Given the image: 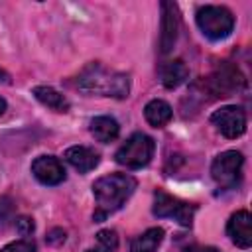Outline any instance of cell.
I'll return each mask as SVG.
<instances>
[{
	"mask_svg": "<svg viewBox=\"0 0 252 252\" xmlns=\"http://www.w3.org/2000/svg\"><path fill=\"white\" fill-rule=\"evenodd\" d=\"M33 228H35V224H33V220L30 217H18L16 219V230L22 236H30L33 232Z\"/></svg>",
	"mask_w": 252,
	"mask_h": 252,
	"instance_id": "obj_21",
	"label": "cell"
},
{
	"mask_svg": "<svg viewBox=\"0 0 252 252\" xmlns=\"http://www.w3.org/2000/svg\"><path fill=\"white\" fill-rule=\"evenodd\" d=\"M118 132H120V126L112 116H94L91 120V134L102 144L116 140Z\"/></svg>",
	"mask_w": 252,
	"mask_h": 252,
	"instance_id": "obj_14",
	"label": "cell"
},
{
	"mask_svg": "<svg viewBox=\"0 0 252 252\" xmlns=\"http://www.w3.org/2000/svg\"><path fill=\"white\" fill-rule=\"evenodd\" d=\"M33 177L43 185H59L65 181V167L55 156H39L32 161Z\"/></svg>",
	"mask_w": 252,
	"mask_h": 252,
	"instance_id": "obj_10",
	"label": "cell"
},
{
	"mask_svg": "<svg viewBox=\"0 0 252 252\" xmlns=\"http://www.w3.org/2000/svg\"><path fill=\"white\" fill-rule=\"evenodd\" d=\"M195 20L201 33L213 41L228 37L234 30V16L224 6H201L197 10Z\"/></svg>",
	"mask_w": 252,
	"mask_h": 252,
	"instance_id": "obj_3",
	"label": "cell"
},
{
	"mask_svg": "<svg viewBox=\"0 0 252 252\" xmlns=\"http://www.w3.org/2000/svg\"><path fill=\"white\" fill-rule=\"evenodd\" d=\"M144 116H146V120H148L154 128H161V126H165V124L171 120L173 112H171V106H169L165 100L154 98V100H150V102L144 106Z\"/></svg>",
	"mask_w": 252,
	"mask_h": 252,
	"instance_id": "obj_16",
	"label": "cell"
},
{
	"mask_svg": "<svg viewBox=\"0 0 252 252\" xmlns=\"http://www.w3.org/2000/svg\"><path fill=\"white\" fill-rule=\"evenodd\" d=\"M77 89L85 93H94L102 96H114V98H126L130 93V77L126 73L108 71L100 63H89L75 81Z\"/></svg>",
	"mask_w": 252,
	"mask_h": 252,
	"instance_id": "obj_2",
	"label": "cell"
},
{
	"mask_svg": "<svg viewBox=\"0 0 252 252\" xmlns=\"http://www.w3.org/2000/svg\"><path fill=\"white\" fill-rule=\"evenodd\" d=\"M242 163H244V158H242L240 152H236V150H226V152L219 154V156L213 159L211 175H213V179H215L220 187L232 189V187H236L238 181H240Z\"/></svg>",
	"mask_w": 252,
	"mask_h": 252,
	"instance_id": "obj_7",
	"label": "cell"
},
{
	"mask_svg": "<svg viewBox=\"0 0 252 252\" xmlns=\"http://www.w3.org/2000/svg\"><path fill=\"white\" fill-rule=\"evenodd\" d=\"M0 252H35V242L30 238H22L6 244L4 248H0Z\"/></svg>",
	"mask_w": 252,
	"mask_h": 252,
	"instance_id": "obj_20",
	"label": "cell"
},
{
	"mask_svg": "<svg viewBox=\"0 0 252 252\" xmlns=\"http://www.w3.org/2000/svg\"><path fill=\"white\" fill-rule=\"evenodd\" d=\"M205 87L213 96H230L246 87V79L240 69L228 61H222L207 79Z\"/></svg>",
	"mask_w": 252,
	"mask_h": 252,
	"instance_id": "obj_5",
	"label": "cell"
},
{
	"mask_svg": "<svg viewBox=\"0 0 252 252\" xmlns=\"http://www.w3.org/2000/svg\"><path fill=\"white\" fill-rule=\"evenodd\" d=\"M65 159L79 171V173H87L91 169H94L100 161L98 154L87 146H71L65 150Z\"/></svg>",
	"mask_w": 252,
	"mask_h": 252,
	"instance_id": "obj_12",
	"label": "cell"
},
{
	"mask_svg": "<svg viewBox=\"0 0 252 252\" xmlns=\"http://www.w3.org/2000/svg\"><path fill=\"white\" fill-rule=\"evenodd\" d=\"M134 189H136V179L128 173H110V175L98 177L93 183V195L96 201V211L93 219L100 222L108 215L122 209V205L130 199Z\"/></svg>",
	"mask_w": 252,
	"mask_h": 252,
	"instance_id": "obj_1",
	"label": "cell"
},
{
	"mask_svg": "<svg viewBox=\"0 0 252 252\" xmlns=\"http://www.w3.org/2000/svg\"><path fill=\"white\" fill-rule=\"evenodd\" d=\"M163 240V228L154 226L148 228L146 232H142L140 236H136L130 244V252H156L158 246Z\"/></svg>",
	"mask_w": 252,
	"mask_h": 252,
	"instance_id": "obj_17",
	"label": "cell"
},
{
	"mask_svg": "<svg viewBox=\"0 0 252 252\" xmlns=\"http://www.w3.org/2000/svg\"><path fill=\"white\" fill-rule=\"evenodd\" d=\"M226 234L240 248H250L252 244V217L248 211H236L226 222Z\"/></svg>",
	"mask_w": 252,
	"mask_h": 252,
	"instance_id": "obj_11",
	"label": "cell"
},
{
	"mask_svg": "<svg viewBox=\"0 0 252 252\" xmlns=\"http://www.w3.org/2000/svg\"><path fill=\"white\" fill-rule=\"evenodd\" d=\"M211 122L224 138H238L246 130V112L236 104H228L215 110L211 114Z\"/></svg>",
	"mask_w": 252,
	"mask_h": 252,
	"instance_id": "obj_8",
	"label": "cell"
},
{
	"mask_svg": "<svg viewBox=\"0 0 252 252\" xmlns=\"http://www.w3.org/2000/svg\"><path fill=\"white\" fill-rule=\"evenodd\" d=\"M33 96L41 102V104H45V106H49V108H53V110H57V112H67L69 110V100L59 93V91H55L53 87H47V85H37V87H33Z\"/></svg>",
	"mask_w": 252,
	"mask_h": 252,
	"instance_id": "obj_15",
	"label": "cell"
},
{
	"mask_svg": "<svg viewBox=\"0 0 252 252\" xmlns=\"http://www.w3.org/2000/svg\"><path fill=\"white\" fill-rule=\"evenodd\" d=\"M152 211H154L156 217L173 219L181 226H191L197 207L193 203H187V201H181L177 197H171L161 189H156V193H154V209Z\"/></svg>",
	"mask_w": 252,
	"mask_h": 252,
	"instance_id": "obj_6",
	"label": "cell"
},
{
	"mask_svg": "<svg viewBox=\"0 0 252 252\" xmlns=\"http://www.w3.org/2000/svg\"><path fill=\"white\" fill-rule=\"evenodd\" d=\"M4 110H6V100H4L2 96H0V116L4 114Z\"/></svg>",
	"mask_w": 252,
	"mask_h": 252,
	"instance_id": "obj_24",
	"label": "cell"
},
{
	"mask_svg": "<svg viewBox=\"0 0 252 252\" xmlns=\"http://www.w3.org/2000/svg\"><path fill=\"white\" fill-rule=\"evenodd\" d=\"M154 150H156L154 140L142 132H136L118 148L114 159H116V163L128 167V169H140L150 163Z\"/></svg>",
	"mask_w": 252,
	"mask_h": 252,
	"instance_id": "obj_4",
	"label": "cell"
},
{
	"mask_svg": "<svg viewBox=\"0 0 252 252\" xmlns=\"http://www.w3.org/2000/svg\"><path fill=\"white\" fill-rule=\"evenodd\" d=\"M161 28H159V51L163 55H167L175 41H177V33H179V10L173 2L163 0L161 4Z\"/></svg>",
	"mask_w": 252,
	"mask_h": 252,
	"instance_id": "obj_9",
	"label": "cell"
},
{
	"mask_svg": "<svg viewBox=\"0 0 252 252\" xmlns=\"http://www.w3.org/2000/svg\"><path fill=\"white\" fill-rule=\"evenodd\" d=\"M0 81L2 83H8V73H4L2 69H0Z\"/></svg>",
	"mask_w": 252,
	"mask_h": 252,
	"instance_id": "obj_25",
	"label": "cell"
},
{
	"mask_svg": "<svg viewBox=\"0 0 252 252\" xmlns=\"http://www.w3.org/2000/svg\"><path fill=\"white\" fill-rule=\"evenodd\" d=\"M187 77H189V69L181 59L167 61L159 67V79L165 89H177L187 81Z\"/></svg>",
	"mask_w": 252,
	"mask_h": 252,
	"instance_id": "obj_13",
	"label": "cell"
},
{
	"mask_svg": "<svg viewBox=\"0 0 252 252\" xmlns=\"http://www.w3.org/2000/svg\"><path fill=\"white\" fill-rule=\"evenodd\" d=\"M65 242V230L63 228H53L49 234H47V244L51 246H59Z\"/></svg>",
	"mask_w": 252,
	"mask_h": 252,
	"instance_id": "obj_22",
	"label": "cell"
},
{
	"mask_svg": "<svg viewBox=\"0 0 252 252\" xmlns=\"http://www.w3.org/2000/svg\"><path fill=\"white\" fill-rule=\"evenodd\" d=\"M183 252H220L219 248L215 246H203V244H193V246H187Z\"/></svg>",
	"mask_w": 252,
	"mask_h": 252,
	"instance_id": "obj_23",
	"label": "cell"
},
{
	"mask_svg": "<svg viewBox=\"0 0 252 252\" xmlns=\"http://www.w3.org/2000/svg\"><path fill=\"white\" fill-rule=\"evenodd\" d=\"M118 248V236L114 230H100L96 234V244L85 252H116Z\"/></svg>",
	"mask_w": 252,
	"mask_h": 252,
	"instance_id": "obj_18",
	"label": "cell"
},
{
	"mask_svg": "<svg viewBox=\"0 0 252 252\" xmlns=\"http://www.w3.org/2000/svg\"><path fill=\"white\" fill-rule=\"evenodd\" d=\"M14 201L10 197H0V228H6L12 220H14Z\"/></svg>",
	"mask_w": 252,
	"mask_h": 252,
	"instance_id": "obj_19",
	"label": "cell"
}]
</instances>
